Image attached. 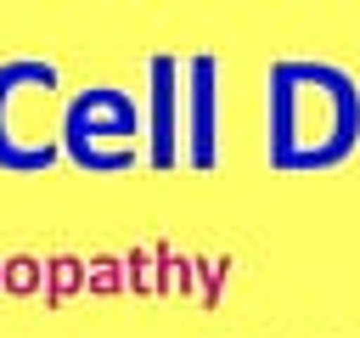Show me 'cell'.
<instances>
[{
  "instance_id": "6da1fadb",
  "label": "cell",
  "mask_w": 360,
  "mask_h": 338,
  "mask_svg": "<svg viewBox=\"0 0 360 338\" xmlns=\"http://www.w3.org/2000/svg\"><path fill=\"white\" fill-rule=\"evenodd\" d=\"M360 146V90L332 62H276L264 79V158L281 175L338 169Z\"/></svg>"
},
{
  "instance_id": "7a4b0ae2",
  "label": "cell",
  "mask_w": 360,
  "mask_h": 338,
  "mask_svg": "<svg viewBox=\"0 0 360 338\" xmlns=\"http://www.w3.org/2000/svg\"><path fill=\"white\" fill-rule=\"evenodd\" d=\"M146 152V113L118 84H84L62 101V158L90 175H124Z\"/></svg>"
},
{
  "instance_id": "3957f363",
  "label": "cell",
  "mask_w": 360,
  "mask_h": 338,
  "mask_svg": "<svg viewBox=\"0 0 360 338\" xmlns=\"http://www.w3.org/2000/svg\"><path fill=\"white\" fill-rule=\"evenodd\" d=\"M56 68L39 56H11L0 62V169L11 175H39L62 158V124L28 118L22 107L56 101Z\"/></svg>"
},
{
  "instance_id": "277c9868",
  "label": "cell",
  "mask_w": 360,
  "mask_h": 338,
  "mask_svg": "<svg viewBox=\"0 0 360 338\" xmlns=\"http://www.w3.org/2000/svg\"><path fill=\"white\" fill-rule=\"evenodd\" d=\"M174 62L169 56H158L152 62V163L158 169H169L174 158H180V146H174Z\"/></svg>"
},
{
  "instance_id": "5b68a950",
  "label": "cell",
  "mask_w": 360,
  "mask_h": 338,
  "mask_svg": "<svg viewBox=\"0 0 360 338\" xmlns=\"http://www.w3.org/2000/svg\"><path fill=\"white\" fill-rule=\"evenodd\" d=\"M191 163H214V56L191 62Z\"/></svg>"
},
{
  "instance_id": "8992f818",
  "label": "cell",
  "mask_w": 360,
  "mask_h": 338,
  "mask_svg": "<svg viewBox=\"0 0 360 338\" xmlns=\"http://www.w3.org/2000/svg\"><path fill=\"white\" fill-rule=\"evenodd\" d=\"M79 287V259H56L51 265V299H68Z\"/></svg>"
},
{
  "instance_id": "52a82bcc",
  "label": "cell",
  "mask_w": 360,
  "mask_h": 338,
  "mask_svg": "<svg viewBox=\"0 0 360 338\" xmlns=\"http://www.w3.org/2000/svg\"><path fill=\"white\" fill-rule=\"evenodd\" d=\"M6 287H11V293H28V287H34V259H28V254L6 265Z\"/></svg>"
},
{
  "instance_id": "ba28073f",
  "label": "cell",
  "mask_w": 360,
  "mask_h": 338,
  "mask_svg": "<svg viewBox=\"0 0 360 338\" xmlns=\"http://www.w3.org/2000/svg\"><path fill=\"white\" fill-rule=\"evenodd\" d=\"M90 270H96V276H90V282H96V287H101V293H112V287H118V282H112V259H96V265H90Z\"/></svg>"
}]
</instances>
